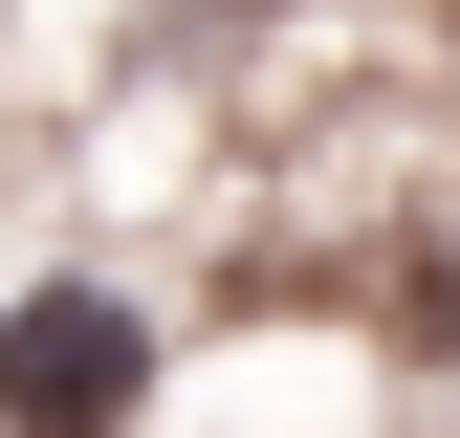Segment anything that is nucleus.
I'll use <instances>...</instances> for the list:
<instances>
[{"instance_id":"f257e3e1","label":"nucleus","mask_w":460,"mask_h":438,"mask_svg":"<svg viewBox=\"0 0 460 438\" xmlns=\"http://www.w3.org/2000/svg\"><path fill=\"white\" fill-rule=\"evenodd\" d=\"M154 395H176L154 285H110V263H22L0 285V438H154Z\"/></svg>"}]
</instances>
